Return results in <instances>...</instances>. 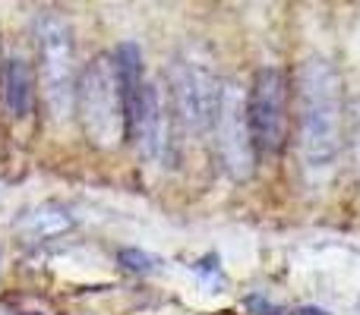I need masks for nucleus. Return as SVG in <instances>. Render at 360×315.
Instances as JSON below:
<instances>
[{"instance_id": "obj_6", "label": "nucleus", "mask_w": 360, "mask_h": 315, "mask_svg": "<svg viewBox=\"0 0 360 315\" xmlns=\"http://www.w3.org/2000/svg\"><path fill=\"white\" fill-rule=\"evenodd\" d=\"M256 155H278L288 136V76L278 67H259L247 92Z\"/></svg>"}, {"instance_id": "obj_1", "label": "nucleus", "mask_w": 360, "mask_h": 315, "mask_svg": "<svg viewBox=\"0 0 360 315\" xmlns=\"http://www.w3.org/2000/svg\"><path fill=\"white\" fill-rule=\"evenodd\" d=\"M297 152L310 183L332 177L345 139L342 76L323 57H307L297 69Z\"/></svg>"}, {"instance_id": "obj_5", "label": "nucleus", "mask_w": 360, "mask_h": 315, "mask_svg": "<svg viewBox=\"0 0 360 315\" xmlns=\"http://www.w3.org/2000/svg\"><path fill=\"white\" fill-rule=\"evenodd\" d=\"M212 133H215V149L224 170L234 180H247L256 167V142H253V130H250L247 92L234 79L221 86Z\"/></svg>"}, {"instance_id": "obj_4", "label": "nucleus", "mask_w": 360, "mask_h": 315, "mask_svg": "<svg viewBox=\"0 0 360 315\" xmlns=\"http://www.w3.org/2000/svg\"><path fill=\"white\" fill-rule=\"evenodd\" d=\"M38 76H41L44 105L54 114V120H67L76 107V48L73 29L57 13L38 16Z\"/></svg>"}, {"instance_id": "obj_3", "label": "nucleus", "mask_w": 360, "mask_h": 315, "mask_svg": "<svg viewBox=\"0 0 360 315\" xmlns=\"http://www.w3.org/2000/svg\"><path fill=\"white\" fill-rule=\"evenodd\" d=\"M168 86L180 123L190 133L212 130L224 82L218 79L209 51L199 44H184L168 63Z\"/></svg>"}, {"instance_id": "obj_8", "label": "nucleus", "mask_w": 360, "mask_h": 315, "mask_svg": "<svg viewBox=\"0 0 360 315\" xmlns=\"http://www.w3.org/2000/svg\"><path fill=\"white\" fill-rule=\"evenodd\" d=\"M4 101L13 117H25L35 101V79L22 57H10L4 67Z\"/></svg>"}, {"instance_id": "obj_9", "label": "nucleus", "mask_w": 360, "mask_h": 315, "mask_svg": "<svg viewBox=\"0 0 360 315\" xmlns=\"http://www.w3.org/2000/svg\"><path fill=\"white\" fill-rule=\"evenodd\" d=\"M120 262H124L130 272H136V274H152V272L158 268V259H155V255L139 253V249H124V253H120Z\"/></svg>"}, {"instance_id": "obj_11", "label": "nucleus", "mask_w": 360, "mask_h": 315, "mask_svg": "<svg viewBox=\"0 0 360 315\" xmlns=\"http://www.w3.org/2000/svg\"><path fill=\"white\" fill-rule=\"evenodd\" d=\"M294 315H329L326 309H319V306H304V309H297Z\"/></svg>"}, {"instance_id": "obj_7", "label": "nucleus", "mask_w": 360, "mask_h": 315, "mask_svg": "<svg viewBox=\"0 0 360 315\" xmlns=\"http://www.w3.org/2000/svg\"><path fill=\"white\" fill-rule=\"evenodd\" d=\"M171 117L165 111L162 88L146 82L136 105L130 107V139L136 142L139 155L149 161H165L171 152Z\"/></svg>"}, {"instance_id": "obj_2", "label": "nucleus", "mask_w": 360, "mask_h": 315, "mask_svg": "<svg viewBox=\"0 0 360 315\" xmlns=\"http://www.w3.org/2000/svg\"><path fill=\"white\" fill-rule=\"evenodd\" d=\"M76 105H79L82 130L92 145L117 149L124 139H130V114H127V98L114 57L98 54L82 69Z\"/></svg>"}, {"instance_id": "obj_10", "label": "nucleus", "mask_w": 360, "mask_h": 315, "mask_svg": "<svg viewBox=\"0 0 360 315\" xmlns=\"http://www.w3.org/2000/svg\"><path fill=\"white\" fill-rule=\"evenodd\" d=\"M348 145H351V155H354V164L360 167V95L351 101L348 107Z\"/></svg>"}]
</instances>
